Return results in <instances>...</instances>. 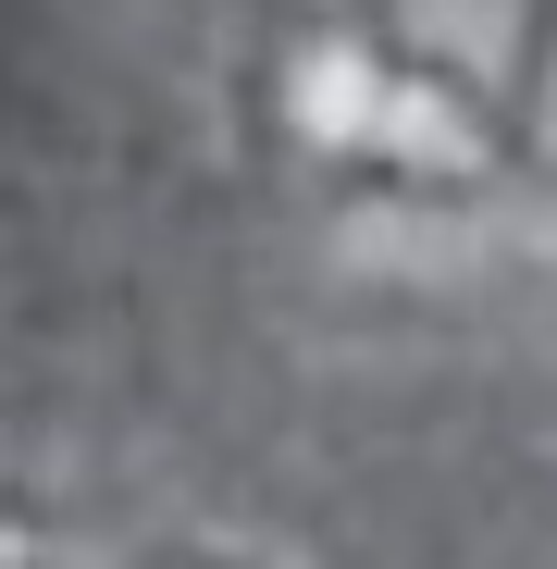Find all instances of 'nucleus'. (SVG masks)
<instances>
[]
</instances>
